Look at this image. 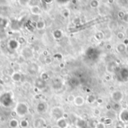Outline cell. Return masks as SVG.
Masks as SVG:
<instances>
[{
	"label": "cell",
	"instance_id": "2",
	"mask_svg": "<svg viewBox=\"0 0 128 128\" xmlns=\"http://www.w3.org/2000/svg\"><path fill=\"white\" fill-rule=\"evenodd\" d=\"M29 109L26 104L23 102L18 103L15 107V112L19 117H24L28 113Z\"/></svg>",
	"mask_w": 128,
	"mask_h": 128
},
{
	"label": "cell",
	"instance_id": "7",
	"mask_svg": "<svg viewBox=\"0 0 128 128\" xmlns=\"http://www.w3.org/2000/svg\"><path fill=\"white\" fill-rule=\"evenodd\" d=\"M19 44H19L18 40H14V39L10 40V41H9V43H8V46H9L10 49H11V50H14L18 48V46H19Z\"/></svg>",
	"mask_w": 128,
	"mask_h": 128
},
{
	"label": "cell",
	"instance_id": "15",
	"mask_svg": "<svg viewBox=\"0 0 128 128\" xmlns=\"http://www.w3.org/2000/svg\"><path fill=\"white\" fill-rule=\"evenodd\" d=\"M28 125H29V123L26 119H23L20 122V126L22 128H27L28 127Z\"/></svg>",
	"mask_w": 128,
	"mask_h": 128
},
{
	"label": "cell",
	"instance_id": "12",
	"mask_svg": "<svg viewBox=\"0 0 128 128\" xmlns=\"http://www.w3.org/2000/svg\"><path fill=\"white\" fill-rule=\"evenodd\" d=\"M8 23V20L7 19L0 17V29L4 28L7 26Z\"/></svg>",
	"mask_w": 128,
	"mask_h": 128
},
{
	"label": "cell",
	"instance_id": "13",
	"mask_svg": "<svg viewBox=\"0 0 128 128\" xmlns=\"http://www.w3.org/2000/svg\"><path fill=\"white\" fill-rule=\"evenodd\" d=\"M45 27V23L42 20H39L36 22V28L38 29H43Z\"/></svg>",
	"mask_w": 128,
	"mask_h": 128
},
{
	"label": "cell",
	"instance_id": "10",
	"mask_svg": "<svg viewBox=\"0 0 128 128\" xmlns=\"http://www.w3.org/2000/svg\"><path fill=\"white\" fill-rule=\"evenodd\" d=\"M8 125L10 128H18L20 126V122H18L17 119L16 118H12L10 120L9 123H8Z\"/></svg>",
	"mask_w": 128,
	"mask_h": 128
},
{
	"label": "cell",
	"instance_id": "4",
	"mask_svg": "<svg viewBox=\"0 0 128 128\" xmlns=\"http://www.w3.org/2000/svg\"><path fill=\"white\" fill-rule=\"evenodd\" d=\"M27 71L29 74L34 75L38 71V67L35 63H31L28 64V66L27 68Z\"/></svg>",
	"mask_w": 128,
	"mask_h": 128
},
{
	"label": "cell",
	"instance_id": "8",
	"mask_svg": "<svg viewBox=\"0 0 128 128\" xmlns=\"http://www.w3.org/2000/svg\"><path fill=\"white\" fill-rule=\"evenodd\" d=\"M11 80L15 82H18L21 81L22 79V75L19 73V72H14V74H11Z\"/></svg>",
	"mask_w": 128,
	"mask_h": 128
},
{
	"label": "cell",
	"instance_id": "16",
	"mask_svg": "<svg viewBox=\"0 0 128 128\" xmlns=\"http://www.w3.org/2000/svg\"><path fill=\"white\" fill-rule=\"evenodd\" d=\"M52 128H58V126H55V127H52Z\"/></svg>",
	"mask_w": 128,
	"mask_h": 128
},
{
	"label": "cell",
	"instance_id": "6",
	"mask_svg": "<svg viewBox=\"0 0 128 128\" xmlns=\"http://www.w3.org/2000/svg\"><path fill=\"white\" fill-rule=\"evenodd\" d=\"M22 54L26 58H28L32 56V50L29 47H25L22 50Z\"/></svg>",
	"mask_w": 128,
	"mask_h": 128
},
{
	"label": "cell",
	"instance_id": "9",
	"mask_svg": "<svg viewBox=\"0 0 128 128\" xmlns=\"http://www.w3.org/2000/svg\"><path fill=\"white\" fill-rule=\"evenodd\" d=\"M30 10L32 14L34 15H39L40 14V8L38 5H32L30 6Z\"/></svg>",
	"mask_w": 128,
	"mask_h": 128
},
{
	"label": "cell",
	"instance_id": "5",
	"mask_svg": "<svg viewBox=\"0 0 128 128\" xmlns=\"http://www.w3.org/2000/svg\"><path fill=\"white\" fill-rule=\"evenodd\" d=\"M34 86L36 88H39V89H42L45 87L46 86V82H45V80H42L41 78H38L35 82H34Z\"/></svg>",
	"mask_w": 128,
	"mask_h": 128
},
{
	"label": "cell",
	"instance_id": "14",
	"mask_svg": "<svg viewBox=\"0 0 128 128\" xmlns=\"http://www.w3.org/2000/svg\"><path fill=\"white\" fill-rule=\"evenodd\" d=\"M58 127L59 128H67V124L64 120L60 119L58 121Z\"/></svg>",
	"mask_w": 128,
	"mask_h": 128
},
{
	"label": "cell",
	"instance_id": "1",
	"mask_svg": "<svg viewBox=\"0 0 128 128\" xmlns=\"http://www.w3.org/2000/svg\"><path fill=\"white\" fill-rule=\"evenodd\" d=\"M13 103V95L10 92H6L0 94V104L4 107H9Z\"/></svg>",
	"mask_w": 128,
	"mask_h": 128
},
{
	"label": "cell",
	"instance_id": "3",
	"mask_svg": "<svg viewBox=\"0 0 128 128\" xmlns=\"http://www.w3.org/2000/svg\"><path fill=\"white\" fill-rule=\"evenodd\" d=\"M34 128H45L46 127V122L44 119L39 118H36L33 122Z\"/></svg>",
	"mask_w": 128,
	"mask_h": 128
},
{
	"label": "cell",
	"instance_id": "11",
	"mask_svg": "<svg viewBox=\"0 0 128 128\" xmlns=\"http://www.w3.org/2000/svg\"><path fill=\"white\" fill-rule=\"evenodd\" d=\"M46 106L44 103H39L37 106V111L39 112V113H43L45 112L46 110Z\"/></svg>",
	"mask_w": 128,
	"mask_h": 128
}]
</instances>
